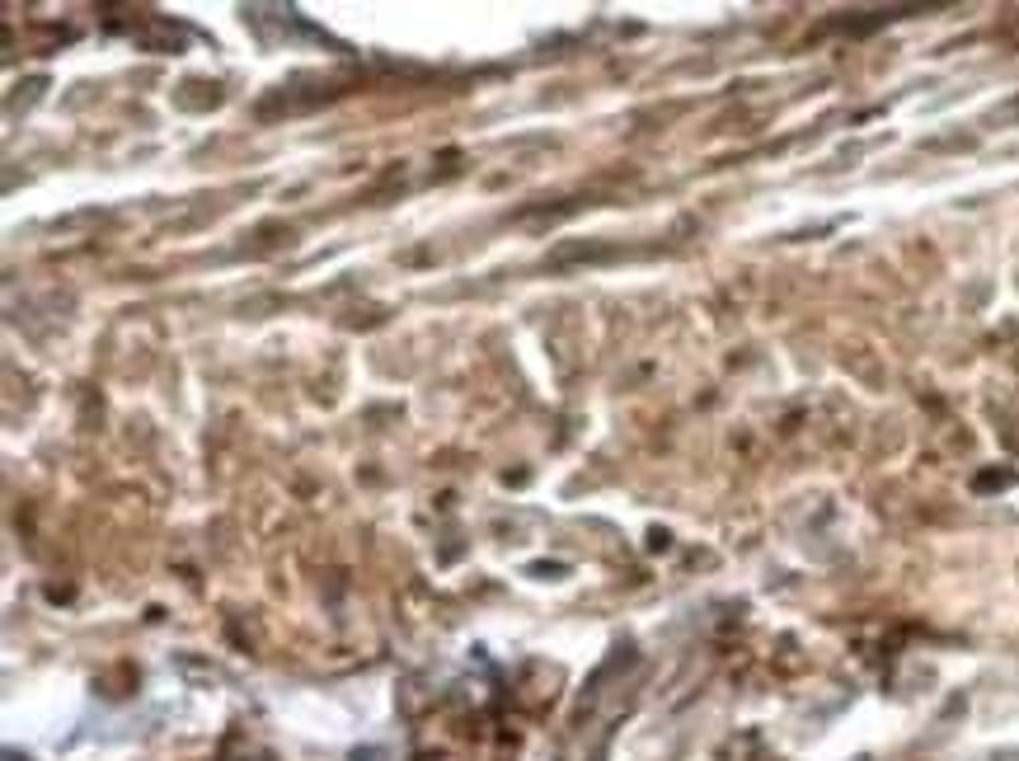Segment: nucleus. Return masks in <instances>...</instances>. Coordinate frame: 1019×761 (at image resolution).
<instances>
[{"mask_svg":"<svg viewBox=\"0 0 1019 761\" xmlns=\"http://www.w3.org/2000/svg\"><path fill=\"white\" fill-rule=\"evenodd\" d=\"M1001 484H1010V470H1001V475H982L977 489H1001Z\"/></svg>","mask_w":1019,"mask_h":761,"instance_id":"nucleus-1","label":"nucleus"},{"mask_svg":"<svg viewBox=\"0 0 1019 761\" xmlns=\"http://www.w3.org/2000/svg\"><path fill=\"white\" fill-rule=\"evenodd\" d=\"M353 761H386V757H381L376 747H367V752H353Z\"/></svg>","mask_w":1019,"mask_h":761,"instance_id":"nucleus-2","label":"nucleus"},{"mask_svg":"<svg viewBox=\"0 0 1019 761\" xmlns=\"http://www.w3.org/2000/svg\"><path fill=\"white\" fill-rule=\"evenodd\" d=\"M996 761H1019V752H1001V757H996Z\"/></svg>","mask_w":1019,"mask_h":761,"instance_id":"nucleus-3","label":"nucleus"}]
</instances>
